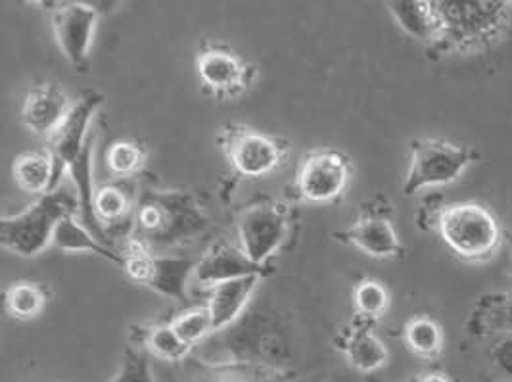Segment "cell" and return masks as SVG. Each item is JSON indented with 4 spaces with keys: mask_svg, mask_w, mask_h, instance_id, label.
I'll list each match as a JSON object with an SVG mask.
<instances>
[{
    "mask_svg": "<svg viewBox=\"0 0 512 382\" xmlns=\"http://www.w3.org/2000/svg\"><path fill=\"white\" fill-rule=\"evenodd\" d=\"M350 160L336 150H315L303 156L296 177V192L300 198L325 204L340 198L350 183Z\"/></svg>",
    "mask_w": 512,
    "mask_h": 382,
    "instance_id": "cell-10",
    "label": "cell"
},
{
    "mask_svg": "<svg viewBox=\"0 0 512 382\" xmlns=\"http://www.w3.org/2000/svg\"><path fill=\"white\" fill-rule=\"evenodd\" d=\"M263 267L252 262L240 246H233L227 242L213 244L210 250L198 260L194 277L202 287H217L221 283L261 275Z\"/></svg>",
    "mask_w": 512,
    "mask_h": 382,
    "instance_id": "cell-13",
    "label": "cell"
},
{
    "mask_svg": "<svg viewBox=\"0 0 512 382\" xmlns=\"http://www.w3.org/2000/svg\"><path fill=\"white\" fill-rule=\"evenodd\" d=\"M259 279H261V275H250V277L234 279V281H227V283H221V285L211 288L210 300L206 306L210 308L215 331L227 329L240 317V313L244 311L250 298L254 296Z\"/></svg>",
    "mask_w": 512,
    "mask_h": 382,
    "instance_id": "cell-16",
    "label": "cell"
},
{
    "mask_svg": "<svg viewBox=\"0 0 512 382\" xmlns=\"http://www.w3.org/2000/svg\"><path fill=\"white\" fill-rule=\"evenodd\" d=\"M79 214L77 194L60 187L43 194L33 206L24 212L4 217L0 221V242L6 250L22 258L39 256L48 244H52L58 225Z\"/></svg>",
    "mask_w": 512,
    "mask_h": 382,
    "instance_id": "cell-2",
    "label": "cell"
},
{
    "mask_svg": "<svg viewBox=\"0 0 512 382\" xmlns=\"http://www.w3.org/2000/svg\"><path fill=\"white\" fill-rule=\"evenodd\" d=\"M407 346L422 358H436L442 352L443 335L440 325L430 317H413L405 325Z\"/></svg>",
    "mask_w": 512,
    "mask_h": 382,
    "instance_id": "cell-22",
    "label": "cell"
},
{
    "mask_svg": "<svg viewBox=\"0 0 512 382\" xmlns=\"http://www.w3.org/2000/svg\"><path fill=\"white\" fill-rule=\"evenodd\" d=\"M4 304L12 317L27 321V319L37 317L41 311L45 310L47 298H45L43 288L39 285L29 283V281H20L6 290Z\"/></svg>",
    "mask_w": 512,
    "mask_h": 382,
    "instance_id": "cell-23",
    "label": "cell"
},
{
    "mask_svg": "<svg viewBox=\"0 0 512 382\" xmlns=\"http://www.w3.org/2000/svg\"><path fill=\"white\" fill-rule=\"evenodd\" d=\"M171 327L187 342L188 346L198 344L200 340H204L206 336L215 331L213 317H211L208 306L192 308V310L181 313L179 317H175Z\"/></svg>",
    "mask_w": 512,
    "mask_h": 382,
    "instance_id": "cell-27",
    "label": "cell"
},
{
    "mask_svg": "<svg viewBox=\"0 0 512 382\" xmlns=\"http://www.w3.org/2000/svg\"><path fill=\"white\" fill-rule=\"evenodd\" d=\"M144 346L156 356V358L165 359V361H179L185 359L190 352L192 346H188L187 342L177 335V331L171 325H158L152 327L146 338H144Z\"/></svg>",
    "mask_w": 512,
    "mask_h": 382,
    "instance_id": "cell-26",
    "label": "cell"
},
{
    "mask_svg": "<svg viewBox=\"0 0 512 382\" xmlns=\"http://www.w3.org/2000/svg\"><path fill=\"white\" fill-rule=\"evenodd\" d=\"M146 162V150L142 144L131 139H119L106 152V166L119 179L137 175Z\"/></svg>",
    "mask_w": 512,
    "mask_h": 382,
    "instance_id": "cell-24",
    "label": "cell"
},
{
    "mask_svg": "<svg viewBox=\"0 0 512 382\" xmlns=\"http://www.w3.org/2000/svg\"><path fill=\"white\" fill-rule=\"evenodd\" d=\"M75 217L77 215H70L58 225L54 239H52V246H56L62 252H91L104 260L123 265V260L116 248H112L98 237H94L93 233Z\"/></svg>",
    "mask_w": 512,
    "mask_h": 382,
    "instance_id": "cell-18",
    "label": "cell"
},
{
    "mask_svg": "<svg viewBox=\"0 0 512 382\" xmlns=\"http://www.w3.org/2000/svg\"><path fill=\"white\" fill-rule=\"evenodd\" d=\"M336 237L380 260L399 258L403 254V246L394 225L390 223V219L380 215H367Z\"/></svg>",
    "mask_w": 512,
    "mask_h": 382,
    "instance_id": "cell-15",
    "label": "cell"
},
{
    "mask_svg": "<svg viewBox=\"0 0 512 382\" xmlns=\"http://www.w3.org/2000/svg\"><path fill=\"white\" fill-rule=\"evenodd\" d=\"M14 179L16 183L31 194H47V192L60 189L56 185L54 177V160L50 152H41V150H31L24 152L16 158L14 162Z\"/></svg>",
    "mask_w": 512,
    "mask_h": 382,
    "instance_id": "cell-19",
    "label": "cell"
},
{
    "mask_svg": "<svg viewBox=\"0 0 512 382\" xmlns=\"http://www.w3.org/2000/svg\"><path fill=\"white\" fill-rule=\"evenodd\" d=\"M52 29L62 54L75 70H87L100 8L96 2H54Z\"/></svg>",
    "mask_w": 512,
    "mask_h": 382,
    "instance_id": "cell-9",
    "label": "cell"
},
{
    "mask_svg": "<svg viewBox=\"0 0 512 382\" xmlns=\"http://www.w3.org/2000/svg\"><path fill=\"white\" fill-rule=\"evenodd\" d=\"M119 256L127 275L142 287L150 288L165 298H187V283L194 277L198 260L162 256L152 252L137 237L121 242Z\"/></svg>",
    "mask_w": 512,
    "mask_h": 382,
    "instance_id": "cell-5",
    "label": "cell"
},
{
    "mask_svg": "<svg viewBox=\"0 0 512 382\" xmlns=\"http://www.w3.org/2000/svg\"><path fill=\"white\" fill-rule=\"evenodd\" d=\"M449 250L466 262H486L501 240L495 215L478 202H455L445 206L436 223Z\"/></svg>",
    "mask_w": 512,
    "mask_h": 382,
    "instance_id": "cell-3",
    "label": "cell"
},
{
    "mask_svg": "<svg viewBox=\"0 0 512 382\" xmlns=\"http://www.w3.org/2000/svg\"><path fill=\"white\" fill-rule=\"evenodd\" d=\"M196 72L202 87L217 98L238 96L252 81V68L233 50L223 47L204 48L196 58Z\"/></svg>",
    "mask_w": 512,
    "mask_h": 382,
    "instance_id": "cell-12",
    "label": "cell"
},
{
    "mask_svg": "<svg viewBox=\"0 0 512 382\" xmlns=\"http://www.w3.org/2000/svg\"><path fill=\"white\" fill-rule=\"evenodd\" d=\"M102 104H104V96L100 93H94V91L85 93L73 104L68 118L50 137L48 152L54 160V177L58 187H60L62 175L70 169L71 164L81 156L85 146L93 139L89 127Z\"/></svg>",
    "mask_w": 512,
    "mask_h": 382,
    "instance_id": "cell-11",
    "label": "cell"
},
{
    "mask_svg": "<svg viewBox=\"0 0 512 382\" xmlns=\"http://www.w3.org/2000/svg\"><path fill=\"white\" fill-rule=\"evenodd\" d=\"M353 304L357 313L371 323L388 311L390 294L382 283L374 279H365L353 290Z\"/></svg>",
    "mask_w": 512,
    "mask_h": 382,
    "instance_id": "cell-25",
    "label": "cell"
},
{
    "mask_svg": "<svg viewBox=\"0 0 512 382\" xmlns=\"http://www.w3.org/2000/svg\"><path fill=\"white\" fill-rule=\"evenodd\" d=\"M208 227L210 217L190 192L171 189L137 194L133 237L152 252L194 240Z\"/></svg>",
    "mask_w": 512,
    "mask_h": 382,
    "instance_id": "cell-1",
    "label": "cell"
},
{
    "mask_svg": "<svg viewBox=\"0 0 512 382\" xmlns=\"http://www.w3.org/2000/svg\"><path fill=\"white\" fill-rule=\"evenodd\" d=\"M344 352L351 367L363 373H373L388 361V348L367 325L351 329L344 340Z\"/></svg>",
    "mask_w": 512,
    "mask_h": 382,
    "instance_id": "cell-20",
    "label": "cell"
},
{
    "mask_svg": "<svg viewBox=\"0 0 512 382\" xmlns=\"http://www.w3.org/2000/svg\"><path fill=\"white\" fill-rule=\"evenodd\" d=\"M442 37L447 47H482L493 41L509 24L512 4L489 0H451L436 2Z\"/></svg>",
    "mask_w": 512,
    "mask_h": 382,
    "instance_id": "cell-4",
    "label": "cell"
},
{
    "mask_svg": "<svg viewBox=\"0 0 512 382\" xmlns=\"http://www.w3.org/2000/svg\"><path fill=\"white\" fill-rule=\"evenodd\" d=\"M476 156L478 154L472 148L440 139H415L411 143V166L403 183V192L413 196L424 187L453 183L465 173Z\"/></svg>",
    "mask_w": 512,
    "mask_h": 382,
    "instance_id": "cell-6",
    "label": "cell"
},
{
    "mask_svg": "<svg viewBox=\"0 0 512 382\" xmlns=\"http://www.w3.org/2000/svg\"><path fill=\"white\" fill-rule=\"evenodd\" d=\"M489 363L499 379L512 382V335H503L493 344Z\"/></svg>",
    "mask_w": 512,
    "mask_h": 382,
    "instance_id": "cell-29",
    "label": "cell"
},
{
    "mask_svg": "<svg viewBox=\"0 0 512 382\" xmlns=\"http://www.w3.org/2000/svg\"><path fill=\"white\" fill-rule=\"evenodd\" d=\"M234 171L246 179H261L284 164L286 144L250 127H229L219 137Z\"/></svg>",
    "mask_w": 512,
    "mask_h": 382,
    "instance_id": "cell-7",
    "label": "cell"
},
{
    "mask_svg": "<svg viewBox=\"0 0 512 382\" xmlns=\"http://www.w3.org/2000/svg\"><path fill=\"white\" fill-rule=\"evenodd\" d=\"M73 104L68 95L54 83L33 89L25 98L22 120L29 131L41 137H52L64 123Z\"/></svg>",
    "mask_w": 512,
    "mask_h": 382,
    "instance_id": "cell-14",
    "label": "cell"
},
{
    "mask_svg": "<svg viewBox=\"0 0 512 382\" xmlns=\"http://www.w3.org/2000/svg\"><path fill=\"white\" fill-rule=\"evenodd\" d=\"M112 382H154L146 354L140 350H127L121 371Z\"/></svg>",
    "mask_w": 512,
    "mask_h": 382,
    "instance_id": "cell-28",
    "label": "cell"
},
{
    "mask_svg": "<svg viewBox=\"0 0 512 382\" xmlns=\"http://www.w3.org/2000/svg\"><path fill=\"white\" fill-rule=\"evenodd\" d=\"M240 248L252 262L265 267L288 235V215L277 202H257L238 215Z\"/></svg>",
    "mask_w": 512,
    "mask_h": 382,
    "instance_id": "cell-8",
    "label": "cell"
},
{
    "mask_svg": "<svg viewBox=\"0 0 512 382\" xmlns=\"http://www.w3.org/2000/svg\"><path fill=\"white\" fill-rule=\"evenodd\" d=\"M420 382H449L443 375H440V373H430V375H426L424 379Z\"/></svg>",
    "mask_w": 512,
    "mask_h": 382,
    "instance_id": "cell-30",
    "label": "cell"
},
{
    "mask_svg": "<svg viewBox=\"0 0 512 382\" xmlns=\"http://www.w3.org/2000/svg\"><path fill=\"white\" fill-rule=\"evenodd\" d=\"M468 325L480 333L499 331L503 335H512V294L484 296Z\"/></svg>",
    "mask_w": 512,
    "mask_h": 382,
    "instance_id": "cell-21",
    "label": "cell"
},
{
    "mask_svg": "<svg viewBox=\"0 0 512 382\" xmlns=\"http://www.w3.org/2000/svg\"><path fill=\"white\" fill-rule=\"evenodd\" d=\"M386 6L405 33L424 43H440L442 22H440L436 2L399 0V2H388Z\"/></svg>",
    "mask_w": 512,
    "mask_h": 382,
    "instance_id": "cell-17",
    "label": "cell"
}]
</instances>
